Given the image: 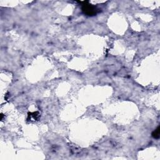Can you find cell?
<instances>
[{"label":"cell","instance_id":"obj_1","mask_svg":"<svg viewBox=\"0 0 160 160\" xmlns=\"http://www.w3.org/2000/svg\"><path fill=\"white\" fill-rule=\"evenodd\" d=\"M84 4L82 5V11L85 14L88 16H94L97 13L98 9L95 6H93L90 4H88V2L86 3L85 1L83 2Z\"/></svg>","mask_w":160,"mask_h":160},{"label":"cell","instance_id":"obj_2","mask_svg":"<svg viewBox=\"0 0 160 160\" xmlns=\"http://www.w3.org/2000/svg\"><path fill=\"white\" fill-rule=\"evenodd\" d=\"M153 137L155 139H158L159 137V127H158V128L156 129L154 132L152 134Z\"/></svg>","mask_w":160,"mask_h":160}]
</instances>
